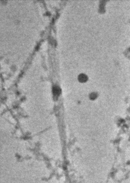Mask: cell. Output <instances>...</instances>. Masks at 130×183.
<instances>
[{
	"instance_id": "cell-1",
	"label": "cell",
	"mask_w": 130,
	"mask_h": 183,
	"mask_svg": "<svg viewBox=\"0 0 130 183\" xmlns=\"http://www.w3.org/2000/svg\"><path fill=\"white\" fill-rule=\"evenodd\" d=\"M79 80L81 82H86L88 80V77L85 74H80L79 76Z\"/></svg>"
},
{
	"instance_id": "cell-2",
	"label": "cell",
	"mask_w": 130,
	"mask_h": 183,
	"mask_svg": "<svg viewBox=\"0 0 130 183\" xmlns=\"http://www.w3.org/2000/svg\"><path fill=\"white\" fill-rule=\"evenodd\" d=\"M90 98H91V99H95V98L97 97L96 94H95V93H92V94L90 95Z\"/></svg>"
}]
</instances>
